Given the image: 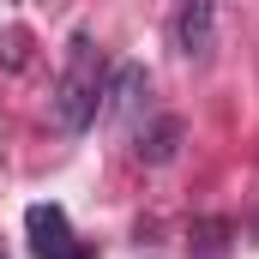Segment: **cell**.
Masks as SVG:
<instances>
[{"label":"cell","instance_id":"cell-4","mask_svg":"<svg viewBox=\"0 0 259 259\" xmlns=\"http://www.w3.org/2000/svg\"><path fill=\"white\" fill-rule=\"evenodd\" d=\"M145 97H151V78H145L139 66H115V78H109V91H103V109H109L121 127H133V115L145 109Z\"/></svg>","mask_w":259,"mask_h":259},{"label":"cell","instance_id":"cell-5","mask_svg":"<svg viewBox=\"0 0 259 259\" xmlns=\"http://www.w3.org/2000/svg\"><path fill=\"white\" fill-rule=\"evenodd\" d=\"M133 139H139V157H145L151 169H163V163H175V151H181V121H175V115H157L151 127H139Z\"/></svg>","mask_w":259,"mask_h":259},{"label":"cell","instance_id":"cell-2","mask_svg":"<svg viewBox=\"0 0 259 259\" xmlns=\"http://www.w3.org/2000/svg\"><path fill=\"white\" fill-rule=\"evenodd\" d=\"M175 49L193 66L211 61V49H217V0H181V12H175Z\"/></svg>","mask_w":259,"mask_h":259},{"label":"cell","instance_id":"cell-6","mask_svg":"<svg viewBox=\"0 0 259 259\" xmlns=\"http://www.w3.org/2000/svg\"><path fill=\"white\" fill-rule=\"evenodd\" d=\"M187 253L193 259H229V223H223V217H199Z\"/></svg>","mask_w":259,"mask_h":259},{"label":"cell","instance_id":"cell-7","mask_svg":"<svg viewBox=\"0 0 259 259\" xmlns=\"http://www.w3.org/2000/svg\"><path fill=\"white\" fill-rule=\"evenodd\" d=\"M0 259H6V253H0Z\"/></svg>","mask_w":259,"mask_h":259},{"label":"cell","instance_id":"cell-1","mask_svg":"<svg viewBox=\"0 0 259 259\" xmlns=\"http://www.w3.org/2000/svg\"><path fill=\"white\" fill-rule=\"evenodd\" d=\"M103 91H109V78H103V55H97V42H91L84 30H72V42H66V66H61V78H55V127L78 139V133L103 115Z\"/></svg>","mask_w":259,"mask_h":259},{"label":"cell","instance_id":"cell-3","mask_svg":"<svg viewBox=\"0 0 259 259\" xmlns=\"http://www.w3.org/2000/svg\"><path fill=\"white\" fill-rule=\"evenodd\" d=\"M24 229H30L36 259H91L84 247H72V223H66L61 205H30L24 211Z\"/></svg>","mask_w":259,"mask_h":259}]
</instances>
